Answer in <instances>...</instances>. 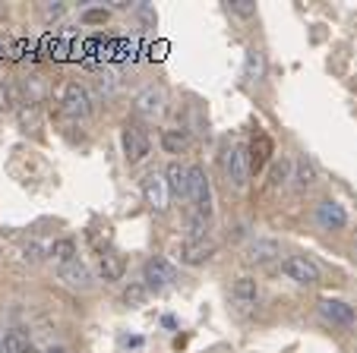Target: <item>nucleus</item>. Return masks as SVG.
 Masks as SVG:
<instances>
[{
	"instance_id": "obj_1",
	"label": "nucleus",
	"mask_w": 357,
	"mask_h": 353,
	"mask_svg": "<svg viewBox=\"0 0 357 353\" xmlns=\"http://www.w3.org/2000/svg\"><path fill=\"white\" fill-rule=\"evenodd\" d=\"M187 202L193 205V214L196 218H206L212 221V187H209V177L202 171L199 164H190L187 167Z\"/></svg>"
},
{
	"instance_id": "obj_2",
	"label": "nucleus",
	"mask_w": 357,
	"mask_h": 353,
	"mask_svg": "<svg viewBox=\"0 0 357 353\" xmlns=\"http://www.w3.org/2000/svg\"><path fill=\"white\" fill-rule=\"evenodd\" d=\"M222 167H225V177H228V183L234 189L247 187V180H250V155H247V148H243V146L225 148Z\"/></svg>"
},
{
	"instance_id": "obj_3",
	"label": "nucleus",
	"mask_w": 357,
	"mask_h": 353,
	"mask_svg": "<svg viewBox=\"0 0 357 353\" xmlns=\"http://www.w3.org/2000/svg\"><path fill=\"white\" fill-rule=\"evenodd\" d=\"M61 111L67 113L70 120H86L92 113V98H89V92L79 82H67L61 88Z\"/></svg>"
},
{
	"instance_id": "obj_4",
	"label": "nucleus",
	"mask_w": 357,
	"mask_h": 353,
	"mask_svg": "<svg viewBox=\"0 0 357 353\" xmlns=\"http://www.w3.org/2000/svg\"><path fill=\"white\" fill-rule=\"evenodd\" d=\"M123 152H127L130 164H139V161L149 158L152 139H149V133L139 127V123H123Z\"/></svg>"
},
{
	"instance_id": "obj_5",
	"label": "nucleus",
	"mask_w": 357,
	"mask_h": 353,
	"mask_svg": "<svg viewBox=\"0 0 357 353\" xmlns=\"http://www.w3.org/2000/svg\"><path fill=\"white\" fill-rule=\"evenodd\" d=\"M133 107H136V113H139V117H146V120L162 117V113H165V88L162 86H146L139 95H136Z\"/></svg>"
},
{
	"instance_id": "obj_6",
	"label": "nucleus",
	"mask_w": 357,
	"mask_h": 353,
	"mask_svg": "<svg viewBox=\"0 0 357 353\" xmlns=\"http://www.w3.org/2000/svg\"><path fill=\"white\" fill-rule=\"evenodd\" d=\"M282 272L288 274L294 284H303V287H310L319 281V268L313 265L307 256H288V259L282 262Z\"/></svg>"
},
{
	"instance_id": "obj_7",
	"label": "nucleus",
	"mask_w": 357,
	"mask_h": 353,
	"mask_svg": "<svg viewBox=\"0 0 357 353\" xmlns=\"http://www.w3.org/2000/svg\"><path fill=\"white\" fill-rule=\"evenodd\" d=\"M215 253H218V246L212 240H183L181 249H177V259H181L183 265L196 268V265H206Z\"/></svg>"
},
{
	"instance_id": "obj_8",
	"label": "nucleus",
	"mask_w": 357,
	"mask_h": 353,
	"mask_svg": "<svg viewBox=\"0 0 357 353\" xmlns=\"http://www.w3.org/2000/svg\"><path fill=\"white\" fill-rule=\"evenodd\" d=\"M282 256V243L278 240H269V237H259V240H250L247 249H243V259L250 265H269Z\"/></svg>"
},
{
	"instance_id": "obj_9",
	"label": "nucleus",
	"mask_w": 357,
	"mask_h": 353,
	"mask_svg": "<svg viewBox=\"0 0 357 353\" xmlns=\"http://www.w3.org/2000/svg\"><path fill=\"white\" fill-rule=\"evenodd\" d=\"M142 281H146V287H155V290H162V287H168L171 281H174V268L168 265V259H162V256H152V259L146 262V268H142Z\"/></svg>"
},
{
	"instance_id": "obj_10",
	"label": "nucleus",
	"mask_w": 357,
	"mask_h": 353,
	"mask_svg": "<svg viewBox=\"0 0 357 353\" xmlns=\"http://www.w3.org/2000/svg\"><path fill=\"white\" fill-rule=\"evenodd\" d=\"M142 196H146L149 208L165 212V205H168V183H165L162 173H149L146 180H142Z\"/></svg>"
},
{
	"instance_id": "obj_11",
	"label": "nucleus",
	"mask_w": 357,
	"mask_h": 353,
	"mask_svg": "<svg viewBox=\"0 0 357 353\" xmlns=\"http://www.w3.org/2000/svg\"><path fill=\"white\" fill-rule=\"evenodd\" d=\"M57 278H61L70 290H89V287H92V272H89L79 259L63 265V268H57Z\"/></svg>"
},
{
	"instance_id": "obj_12",
	"label": "nucleus",
	"mask_w": 357,
	"mask_h": 353,
	"mask_svg": "<svg viewBox=\"0 0 357 353\" xmlns=\"http://www.w3.org/2000/svg\"><path fill=\"white\" fill-rule=\"evenodd\" d=\"M231 297H234L237 306H253V303L259 300L257 278H250V274H241V278H234V284H231Z\"/></svg>"
},
{
	"instance_id": "obj_13",
	"label": "nucleus",
	"mask_w": 357,
	"mask_h": 353,
	"mask_svg": "<svg viewBox=\"0 0 357 353\" xmlns=\"http://www.w3.org/2000/svg\"><path fill=\"white\" fill-rule=\"evenodd\" d=\"M291 180H294L297 189H310L317 187L319 173H317V164H313L307 155H301V158H294V173H291Z\"/></svg>"
},
{
	"instance_id": "obj_14",
	"label": "nucleus",
	"mask_w": 357,
	"mask_h": 353,
	"mask_svg": "<svg viewBox=\"0 0 357 353\" xmlns=\"http://www.w3.org/2000/svg\"><path fill=\"white\" fill-rule=\"evenodd\" d=\"M317 221L323 227H329V230H338V227L348 224V214H344V208L338 205V202H319L317 205Z\"/></svg>"
},
{
	"instance_id": "obj_15",
	"label": "nucleus",
	"mask_w": 357,
	"mask_h": 353,
	"mask_svg": "<svg viewBox=\"0 0 357 353\" xmlns=\"http://www.w3.org/2000/svg\"><path fill=\"white\" fill-rule=\"evenodd\" d=\"M319 313H323L332 325H354V309L342 300H323L319 303Z\"/></svg>"
},
{
	"instance_id": "obj_16",
	"label": "nucleus",
	"mask_w": 357,
	"mask_h": 353,
	"mask_svg": "<svg viewBox=\"0 0 357 353\" xmlns=\"http://www.w3.org/2000/svg\"><path fill=\"white\" fill-rule=\"evenodd\" d=\"M165 177H168V193L171 196H177V199H187V187H190V180H187V167L181 164V161H171L168 164V171H165Z\"/></svg>"
},
{
	"instance_id": "obj_17",
	"label": "nucleus",
	"mask_w": 357,
	"mask_h": 353,
	"mask_svg": "<svg viewBox=\"0 0 357 353\" xmlns=\"http://www.w3.org/2000/svg\"><path fill=\"white\" fill-rule=\"evenodd\" d=\"M243 79L247 82H263L266 79V54L259 47H250L247 61H243Z\"/></svg>"
},
{
	"instance_id": "obj_18",
	"label": "nucleus",
	"mask_w": 357,
	"mask_h": 353,
	"mask_svg": "<svg viewBox=\"0 0 357 353\" xmlns=\"http://www.w3.org/2000/svg\"><path fill=\"white\" fill-rule=\"evenodd\" d=\"M272 161V139L269 136H257L250 146V171H263Z\"/></svg>"
},
{
	"instance_id": "obj_19",
	"label": "nucleus",
	"mask_w": 357,
	"mask_h": 353,
	"mask_svg": "<svg viewBox=\"0 0 357 353\" xmlns=\"http://www.w3.org/2000/svg\"><path fill=\"white\" fill-rule=\"evenodd\" d=\"M26 350H32V347H29V334L22 331V328L3 331V338H0V353H26Z\"/></svg>"
},
{
	"instance_id": "obj_20",
	"label": "nucleus",
	"mask_w": 357,
	"mask_h": 353,
	"mask_svg": "<svg viewBox=\"0 0 357 353\" xmlns=\"http://www.w3.org/2000/svg\"><path fill=\"white\" fill-rule=\"evenodd\" d=\"M98 274L105 281H121L123 278V259L117 253H105L98 256Z\"/></svg>"
},
{
	"instance_id": "obj_21",
	"label": "nucleus",
	"mask_w": 357,
	"mask_h": 353,
	"mask_svg": "<svg viewBox=\"0 0 357 353\" xmlns=\"http://www.w3.org/2000/svg\"><path fill=\"white\" fill-rule=\"evenodd\" d=\"M162 148L168 155H181L190 148V133L187 130H165L162 133Z\"/></svg>"
},
{
	"instance_id": "obj_22",
	"label": "nucleus",
	"mask_w": 357,
	"mask_h": 353,
	"mask_svg": "<svg viewBox=\"0 0 357 353\" xmlns=\"http://www.w3.org/2000/svg\"><path fill=\"white\" fill-rule=\"evenodd\" d=\"M291 173H294V161L284 158V155H282V158H275V161L269 164V183H272L275 189H278V187H284V183L291 180Z\"/></svg>"
},
{
	"instance_id": "obj_23",
	"label": "nucleus",
	"mask_w": 357,
	"mask_h": 353,
	"mask_svg": "<svg viewBox=\"0 0 357 353\" xmlns=\"http://www.w3.org/2000/svg\"><path fill=\"white\" fill-rule=\"evenodd\" d=\"M47 256L57 262V268H63V265H70V262H76V243L70 240V237L54 240V246L47 249Z\"/></svg>"
},
{
	"instance_id": "obj_24",
	"label": "nucleus",
	"mask_w": 357,
	"mask_h": 353,
	"mask_svg": "<svg viewBox=\"0 0 357 353\" xmlns=\"http://www.w3.org/2000/svg\"><path fill=\"white\" fill-rule=\"evenodd\" d=\"M146 297H149V287L146 284H130L127 290H123V303H127V306H142V303H146Z\"/></svg>"
},
{
	"instance_id": "obj_25",
	"label": "nucleus",
	"mask_w": 357,
	"mask_h": 353,
	"mask_svg": "<svg viewBox=\"0 0 357 353\" xmlns=\"http://www.w3.org/2000/svg\"><path fill=\"white\" fill-rule=\"evenodd\" d=\"M228 10L241 19H250V16H257V3L253 0H228Z\"/></svg>"
},
{
	"instance_id": "obj_26",
	"label": "nucleus",
	"mask_w": 357,
	"mask_h": 353,
	"mask_svg": "<svg viewBox=\"0 0 357 353\" xmlns=\"http://www.w3.org/2000/svg\"><path fill=\"white\" fill-rule=\"evenodd\" d=\"M45 256H47V249L41 246L38 240H29L26 246H22V259H26V262H32V265H35V262H41V259H45Z\"/></svg>"
},
{
	"instance_id": "obj_27",
	"label": "nucleus",
	"mask_w": 357,
	"mask_h": 353,
	"mask_svg": "<svg viewBox=\"0 0 357 353\" xmlns=\"http://www.w3.org/2000/svg\"><path fill=\"white\" fill-rule=\"evenodd\" d=\"M0 111H16V92L7 82H0Z\"/></svg>"
},
{
	"instance_id": "obj_28",
	"label": "nucleus",
	"mask_w": 357,
	"mask_h": 353,
	"mask_svg": "<svg viewBox=\"0 0 357 353\" xmlns=\"http://www.w3.org/2000/svg\"><path fill=\"white\" fill-rule=\"evenodd\" d=\"M20 120H22V127H38V113H35V107H29V111H26V107H22V111H20Z\"/></svg>"
},
{
	"instance_id": "obj_29",
	"label": "nucleus",
	"mask_w": 357,
	"mask_h": 353,
	"mask_svg": "<svg viewBox=\"0 0 357 353\" xmlns=\"http://www.w3.org/2000/svg\"><path fill=\"white\" fill-rule=\"evenodd\" d=\"M108 19V10H86L82 13V22H105Z\"/></svg>"
},
{
	"instance_id": "obj_30",
	"label": "nucleus",
	"mask_w": 357,
	"mask_h": 353,
	"mask_svg": "<svg viewBox=\"0 0 357 353\" xmlns=\"http://www.w3.org/2000/svg\"><path fill=\"white\" fill-rule=\"evenodd\" d=\"M63 13H67V7H63V3H47V7H45L47 19H57V16H63Z\"/></svg>"
},
{
	"instance_id": "obj_31",
	"label": "nucleus",
	"mask_w": 357,
	"mask_h": 353,
	"mask_svg": "<svg viewBox=\"0 0 357 353\" xmlns=\"http://www.w3.org/2000/svg\"><path fill=\"white\" fill-rule=\"evenodd\" d=\"M45 353H70V350H67V347H63V344H51Z\"/></svg>"
},
{
	"instance_id": "obj_32",
	"label": "nucleus",
	"mask_w": 357,
	"mask_h": 353,
	"mask_svg": "<svg viewBox=\"0 0 357 353\" xmlns=\"http://www.w3.org/2000/svg\"><path fill=\"white\" fill-rule=\"evenodd\" d=\"M26 353H35V350H26Z\"/></svg>"
},
{
	"instance_id": "obj_33",
	"label": "nucleus",
	"mask_w": 357,
	"mask_h": 353,
	"mask_svg": "<svg viewBox=\"0 0 357 353\" xmlns=\"http://www.w3.org/2000/svg\"><path fill=\"white\" fill-rule=\"evenodd\" d=\"M354 249H357V240H354Z\"/></svg>"
},
{
	"instance_id": "obj_34",
	"label": "nucleus",
	"mask_w": 357,
	"mask_h": 353,
	"mask_svg": "<svg viewBox=\"0 0 357 353\" xmlns=\"http://www.w3.org/2000/svg\"><path fill=\"white\" fill-rule=\"evenodd\" d=\"M0 256H3V253H0Z\"/></svg>"
}]
</instances>
